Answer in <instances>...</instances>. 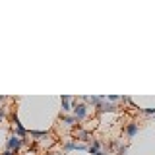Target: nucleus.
Here are the masks:
<instances>
[{"mask_svg": "<svg viewBox=\"0 0 155 155\" xmlns=\"http://www.w3.org/2000/svg\"><path fill=\"white\" fill-rule=\"evenodd\" d=\"M21 143H23V140L21 138H18V136H10L8 138V143H6V147H8V151H18L19 147H21Z\"/></svg>", "mask_w": 155, "mask_h": 155, "instance_id": "nucleus-1", "label": "nucleus"}, {"mask_svg": "<svg viewBox=\"0 0 155 155\" xmlns=\"http://www.w3.org/2000/svg\"><path fill=\"white\" fill-rule=\"evenodd\" d=\"M87 116V107L85 105H76L74 107V118L76 120H84Z\"/></svg>", "mask_w": 155, "mask_h": 155, "instance_id": "nucleus-2", "label": "nucleus"}, {"mask_svg": "<svg viewBox=\"0 0 155 155\" xmlns=\"http://www.w3.org/2000/svg\"><path fill=\"white\" fill-rule=\"evenodd\" d=\"M97 110H99V113H114L116 107H114V105H110V103H107V101L103 99V103L97 107Z\"/></svg>", "mask_w": 155, "mask_h": 155, "instance_id": "nucleus-3", "label": "nucleus"}, {"mask_svg": "<svg viewBox=\"0 0 155 155\" xmlns=\"http://www.w3.org/2000/svg\"><path fill=\"white\" fill-rule=\"evenodd\" d=\"M14 124H16V132H18V138H25V134H27V130L23 128L21 124H19V120H18V116H14Z\"/></svg>", "mask_w": 155, "mask_h": 155, "instance_id": "nucleus-4", "label": "nucleus"}, {"mask_svg": "<svg viewBox=\"0 0 155 155\" xmlns=\"http://www.w3.org/2000/svg\"><path fill=\"white\" fill-rule=\"evenodd\" d=\"M138 130H140L138 124H136V122H130L128 126H126V136H128V138H134V136L138 134Z\"/></svg>", "mask_w": 155, "mask_h": 155, "instance_id": "nucleus-5", "label": "nucleus"}, {"mask_svg": "<svg viewBox=\"0 0 155 155\" xmlns=\"http://www.w3.org/2000/svg\"><path fill=\"white\" fill-rule=\"evenodd\" d=\"M60 103H62V110H64V113H68V110H72V97L64 95V97L60 99Z\"/></svg>", "mask_w": 155, "mask_h": 155, "instance_id": "nucleus-6", "label": "nucleus"}, {"mask_svg": "<svg viewBox=\"0 0 155 155\" xmlns=\"http://www.w3.org/2000/svg\"><path fill=\"white\" fill-rule=\"evenodd\" d=\"M99 147H101V142H99V140H93V143H91V145H89V147H87V149H89V151L95 155L97 151H101Z\"/></svg>", "mask_w": 155, "mask_h": 155, "instance_id": "nucleus-7", "label": "nucleus"}, {"mask_svg": "<svg viewBox=\"0 0 155 155\" xmlns=\"http://www.w3.org/2000/svg\"><path fill=\"white\" fill-rule=\"evenodd\" d=\"M60 118H62V120H64V122H66L68 126H72V124H74V122H76V118H74V116H62V114H60Z\"/></svg>", "mask_w": 155, "mask_h": 155, "instance_id": "nucleus-8", "label": "nucleus"}, {"mask_svg": "<svg viewBox=\"0 0 155 155\" xmlns=\"http://www.w3.org/2000/svg\"><path fill=\"white\" fill-rule=\"evenodd\" d=\"M78 138L84 140V142H89V140H87V132H85V130H80V132H78Z\"/></svg>", "mask_w": 155, "mask_h": 155, "instance_id": "nucleus-9", "label": "nucleus"}, {"mask_svg": "<svg viewBox=\"0 0 155 155\" xmlns=\"http://www.w3.org/2000/svg\"><path fill=\"white\" fill-rule=\"evenodd\" d=\"M45 136H47V132H35V130L31 132V138H45Z\"/></svg>", "mask_w": 155, "mask_h": 155, "instance_id": "nucleus-10", "label": "nucleus"}, {"mask_svg": "<svg viewBox=\"0 0 155 155\" xmlns=\"http://www.w3.org/2000/svg\"><path fill=\"white\" fill-rule=\"evenodd\" d=\"M126 153H128V147H126V145H124V147H120V151H118V155H126Z\"/></svg>", "mask_w": 155, "mask_h": 155, "instance_id": "nucleus-11", "label": "nucleus"}, {"mask_svg": "<svg viewBox=\"0 0 155 155\" xmlns=\"http://www.w3.org/2000/svg\"><path fill=\"white\" fill-rule=\"evenodd\" d=\"M4 116H6V113H4V110H2V109H0V120H2V118H4Z\"/></svg>", "mask_w": 155, "mask_h": 155, "instance_id": "nucleus-12", "label": "nucleus"}, {"mask_svg": "<svg viewBox=\"0 0 155 155\" xmlns=\"http://www.w3.org/2000/svg\"><path fill=\"white\" fill-rule=\"evenodd\" d=\"M2 155H14V153H12V151H8V149H6V151H4Z\"/></svg>", "mask_w": 155, "mask_h": 155, "instance_id": "nucleus-13", "label": "nucleus"}, {"mask_svg": "<svg viewBox=\"0 0 155 155\" xmlns=\"http://www.w3.org/2000/svg\"><path fill=\"white\" fill-rule=\"evenodd\" d=\"M95 155H105V151H97V153H95Z\"/></svg>", "mask_w": 155, "mask_h": 155, "instance_id": "nucleus-14", "label": "nucleus"}, {"mask_svg": "<svg viewBox=\"0 0 155 155\" xmlns=\"http://www.w3.org/2000/svg\"><path fill=\"white\" fill-rule=\"evenodd\" d=\"M47 155H54V153H47Z\"/></svg>", "mask_w": 155, "mask_h": 155, "instance_id": "nucleus-15", "label": "nucleus"}]
</instances>
